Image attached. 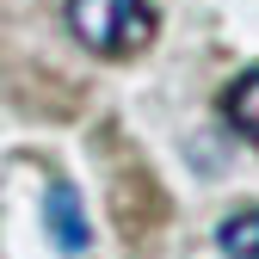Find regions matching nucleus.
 <instances>
[{
  "label": "nucleus",
  "instance_id": "nucleus-1",
  "mask_svg": "<svg viewBox=\"0 0 259 259\" xmlns=\"http://www.w3.org/2000/svg\"><path fill=\"white\" fill-rule=\"evenodd\" d=\"M62 19H68V37L93 56H142L154 44V31H160V13L148 7V0H68L62 7Z\"/></svg>",
  "mask_w": 259,
  "mask_h": 259
},
{
  "label": "nucleus",
  "instance_id": "nucleus-2",
  "mask_svg": "<svg viewBox=\"0 0 259 259\" xmlns=\"http://www.w3.org/2000/svg\"><path fill=\"white\" fill-rule=\"evenodd\" d=\"M44 229H50V241H56L62 253H87V247H93V222H87L80 191H74L68 179H56V185L44 191Z\"/></svg>",
  "mask_w": 259,
  "mask_h": 259
},
{
  "label": "nucleus",
  "instance_id": "nucleus-3",
  "mask_svg": "<svg viewBox=\"0 0 259 259\" xmlns=\"http://www.w3.org/2000/svg\"><path fill=\"white\" fill-rule=\"evenodd\" d=\"M222 117H229L235 136L259 142V68H247V74L229 80V93H222Z\"/></svg>",
  "mask_w": 259,
  "mask_h": 259
},
{
  "label": "nucleus",
  "instance_id": "nucleus-4",
  "mask_svg": "<svg viewBox=\"0 0 259 259\" xmlns=\"http://www.w3.org/2000/svg\"><path fill=\"white\" fill-rule=\"evenodd\" d=\"M216 247H222V259H259V204H247V210H235V216H222Z\"/></svg>",
  "mask_w": 259,
  "mask_h": 259
}]
</instances>
